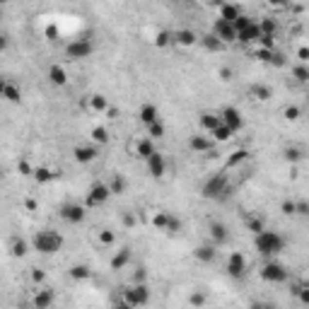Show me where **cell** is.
I'll return each instance as SVG.
<instances>
[{
  "label": "cell",
  "instance_id": "19",
  "mask_svg": "<svg viewBox=\"0 0 309 309\" xmlns=\"http://www.w3.org/2000/svg\"><path fill=\"white\" fill-rule=\"evenodd\" d=\"M54 292L51 290H39L36 295H34V300H32V305H34V309H49L51 305H54Z\"/></svg>",
  "mask_w": 309,
  "mask_h": 309
},
{
  "label": "cell",
  "instance_id": "12",
  "mask_svg": "<svg viewBox=\"0 0 309 309\" xmlns=\"http://www.w3.org/2000/svg\"><path fill=\"white\" fill-rule=\"evenodd\" d=\"M208 232H210V239H213V244H225V242L230 239V232H227V227H225L220 220H210V225H208Z\"/></svg>",
  "mask_w": 309,
  "mask_h": 309
},
{
  "label": "cell",
  "instance_id": "56",
  "mask_svg": "<svg viewBox=\"0 0 309 309\" xmlns=\"http://www.w3.org/2000/svg\"><path fill=\"white\" fill-rule=\"evenodd\" d=\"M44 280H46V273L41 268H34L32 271V283H44Z\"/></svg>",
  "mask_w": 309,
  "mask_h": 309
},
{
  "label": "cell",
  "instance_id": "11",
  "mask_svg": "<svg viewBox=\"0 0 309 309\" xmlns=\"http://www.w3.org/2000/svg\"><path fill=\"white\" fill-rule=\"evenodd\" d=\"M227 273L232 278H242L247 273V258H244V254H239V251L230 254V258H227Z\"/></svg>",
  "mask_w": 309,
  "mask_h": 309
},
{
  "label": "cell",
  "instance_id": "38",
  "mask_svg": "<svg viewBox=\"0 0 309 309\" xmlns=\"http://www.w3.org/2000/svg\"><path fill=\"white\" fill-rule=\"evenodd\" d=\"M109 191H111V193H116V196L126 191V179L121 177V174H114V177L109 179Z\"/></svg>",
  "mask_w": 309,
  "mask_h": 309
},
{
  "label": "cell",
  "instance_id": "45",
  "mask_svg": "<svg viewBox=\"0 0 309 309\" xmlns=\"http://www.w3.org/2000/svg\"><path fill=\"white\" fill-rule=\"evenodd\" d=\"M247 227L251 230V232H254V235H261V232L266 230V227H263V220H261V218H249V220H247Z\"/></svg>",
  "mask_w": 309,
  "mask_h": 309
},
{
  "label": "cell",
  "instance_id": "24",
  "mask_svg": "<svg viewBox=\"0 0 309 309\" xmlns=\"http://www.w3.org/2000/svg\"><path fill=\"white\" fill-rule=\"evenodd\" d=\"M249 94L254 97V99H258V102H266V99H271V94H273V90L268 87V85H251L249 87Z\"/></svg>",
  "mask_w": 309,
  "mask_h": 309
},
{
  "label": "cell",
  "instance_id": "6",
  "mask_svg": "<svg viewBox=\"0 0 309 309\" xmlns=\"http://www.w3.org/2000/svg\"><path fill=\"white\" fill-rule=\"evenodd\" d=\"M213 34L222 41V44H232V41H237L239 39V34H237V29H235V24H230V22H225V19H215V24H213Z\"/></svg>",
  "mask_w": 309,
  "mask_h": 309
},
{
  "label": "cell",
  "instance_id": "53",
  "mask_svg": "<svg viewBox=\"0 0 309 309\" xmlns=\"http://www.w3.org/2000/svg\"><path fill=\"white\" fill-rule=\"evenodd\" d=\"M256 61H261V63H271V56H273V51H266V49H258L256 54Z\"/></svg>",
  "mask_w": 309,
  "mask_h": 309
},
{
  "label": "cell",
  "instance_id": "64",
  "mask_svg": "<svg viewBox=\"0 0 309 309\" xmlns=\"http://www.w3.org/2000/svg\"><path fill=\"white\" fill-rule=\"evenodd\" d=\"M307 99H309V97H307Z\"/></svg>",
  "mask_w": 309,
  "mask_h": 309
},
{
  "label": "cell",
  "instance_id": "21",
  "mask_svg": "<svg viewBox=\"0 0 309 309\" xmlns=\"http://www.w3.org/2000/svg\"><path fill=\"white\" fill-rule=\"evenodd\" d=\"M193 256L200 261V263H213L215 261V244H200V247L193 251Z\"/></svg>",
  "mask_w": 309,
  "mask_h": 309
},
{
  "label": "cell",
  "instance_id": "50",
  "mask_svg": "<svg viewBox=\"0 0 309 309\" xmlns=\"http://www.w3.org/2000/svg\"><path fill=\"white\" fill-rule=\"evenodd\" d=\"M147 130H150V135H152V138H164V124H162V121L147 126Z\"/></svg>",
  "mask_w": 309,
  "mask_h": 309
},
{
  "label": "cell",
  "instance_id": "29",
  "mask_svg": "<svg viewBox=\"0 0 309 309\" xmlns=\"http://www.w3.org/2000/svg\"><path fill=\"white\" fill-rule=\"evenodd\" d=\"M200 44H203L208 51H220V49L225 46V44H222V41L213 34V32H210V34H205V36H200Z\"/></svg>",
  "mask_w": 309,
  "mask_h": 309
},
{
  "label": "cell",
  "instance_id": "25",
  "mask_svg": "<svg viewBox=\"0 0 309 309\" xmlns=\"http://www.w3.org/2000/svg\"><path fill=\"white\" fill-rule=\"evenodd\" d=\"M200 126H203L208 133H213L218 126H222V119H220L218 114H210V111H205V114H200Z\"/></svg>",
  "mask_w": 309,
  "mask_h": 309
},
{
  "label": "cell",
  "instance_id": "26",
  "mask_svg": "<svg viewBox=\"0 0 309 309\" xmlns=\"http://www.w3.org/2000/svg\"><path fill=\"white\" fill-rule=\"evenodd\" d=\"M2 97H5L7 102L17 104V102L22 99V92H19V87H17V85H12V82H5V85H2Z\"/></svg>",
  "mask_w": 309,
  "mask_h": 309
},
{
  "label": "cell",
  "instance_id": "63",
  "mask_svg": "<svg viewBox=\"0 0 309 309\" xmlns=\"http://www.w3.org/2000/svg\"><path fill=\"white\" fill-rule=\"evenodd\" d=\"M251 309H275V307H273V305H254Z\"/></svg>",
  "mask_w": 309,
  "mask_h": 309
},
{
  "label": "cell",
  "instance_id": "14",
  "mask_svg": "<svg viewBox=\"0 0 309 309\" xmlns=\"http://www.w3.org/2000/svg\"><path fill=\"white\" fill-rule=\"evenodd\" d=\"M147 172L152 174V177H164V172H167V162H164V157H162V152H155L150 160H147Z\"/></svg>",
  "mask_w": 309,
  "mask_h": 309
},
{
  "label": "cell",
  "instance_id": "31",
  "mask_svg": "<svg viewBox=\"0 0 309 309\" xmlns=\"http://www.w3.org/2000/svg\"><path fill=\"white\" fill-rule=\"evenodd\" d=\"M32 177H34V182H39V184H46V182H51V179L56 177V172H54V169H49V167H36Z\"/></svg>",
  "mask_w": 309,
  "mask_h": 309
},
{
  "label": "cell",
  "instance_id": "41",
  "mask_svg": "<svg viewBox=\"0 0 309 309\" xmlns=\"http://www.w3.org/2000/svg\"><path fill=\"white\" fill-rule=\"evenodd\" d=\"M205 300H208V295H205L203 290H193L191 297H188V302H191V307L193 309H200L203 305H205Z\"/></svg>",
  "mask_w": 309,
  "mask_h": 309
},
{
  "label": "cell",
  "instance_id": "51",
  "mask_svg": "<svg viewBox=\"0 0 309 309\" xmlns=\"http://www.w3.org/2000/svg\"><path fill=\"white\" fill-rule=\"evenodd\" d=\"M179 230H182V220H179V218H174V215H169V225H167V232L177 235Z\"/></svg>",
  "mask_w": 309,
  "mask_h": 309
},
{
  "label": "cell",
  "instance_id": "20",
  "mask_svg": "<svg viewBox=\"0 0 309 309\" xmlns=\"http://www.w3.org/2000/svg\"><path fill=\"white\" fill-rule=\"evenodd\" d=\"M200 36L193 32V29H179L174 32V44H182V46H193Z\"/></svg>",
  "mask_w": 309,
  "mask_h": 309
},
{
  "label": "cell",
  "instance_id": "57",
  "mask_svg": "<svg viewBox=\"0 0 309 309\" xmlns=\"http://www.w3.org/2000/svg\"><path fill=\"white\" fill-rule=\"evenodd\" d=\"M232 68H220V80H225V82H230L232 80Z\"/></svg>",
  "mask_w": 309,
  "mask_h": 309
},
{
  "label": "cell",
  "instance_id": "8",
  "mask_svg": "<svg viewBox=\"0 0 309 309\" xmlns=\"http://www.w3.org/2000/svg\"><path fill=\"white\" fill-rule=\"evenodd\" d=\"M109 196H111L109 184H92L90 186V193H87V205H90V208H97V205L107 203Z\"/></svg>",
  "mask_w": 309,
  "mask_h": 309
},
{
  "label": "cell",
  "instance_id": "62",
  "mask_svg": "<svg viewBox=\"0 0 309 309\" xmlns=\"http://www.w3.org/2000/svg\"><path fill=\"white\" fill-rule=\"evenodd\" d=\"M107 116H109L111 121H114V119H119V109H114V107H109V109H107Z\"/></svg>",
  "mask_w": 309,
  "mask_h": 309
},
{
  "label": "cell",
  "instance_id": "16",
  "mask_svg": "<svg viewBox=\"0 0 309 309\" xmlns=\"http://www.w3.org/2000/svg\"><path fill=\"white\" fill-rule=\"evenodd\" d=\"M138 116H140V121H143L145 126H152V124L160 121V111H157L155 104H143L140 111H138Z\"/></svg>",
  "mask_w": 309,
  "mask_h": 309
},
{
  "label": "cell",
  "instance_id": "44",
  "mask_svg": "<svg viewBox=\"0 0 309 309\" xmlns=\"http://www.w3.org/2000/svg\"><path fill=\"white\" fill-rule=\"evenodd\" d=\"M251 24H254V19H251L249 15H244V12H242V15H239V19L235 22V29H237V34H242V32H247Z\"/></svg>",
  "mask_w": 309,
  "mask_h": 309
},
{
  "label": "cell",
  "instance_id": "27",
  "mask_svg": "<svg viewBox=\"0 0 309 309\" xmlns=\"http://www.w3.org/2000/svg\"><path fill=\"white\" fill-rule=\"evenodd\" d=\"M249 160V150H244V147H239V150H235L230 157H227V167L232 169V167H239L242 162H247Z\"/></svg>",
  "mask_w": 309,
  "mask_h": 309
},
{
  "label": "cell",
  "instance_id": "60",
  "mask_svg": "<svg viewBox=\"0 0 309 309\" xmlns=\"http://www.w3.org/2000/svg\"><path fill=\"white\" fill-rule=\"evenodd\" d=\"M24 205H27V210H36V208H39V203H36L34 198H27V200H24Z\"/></svg>",
  "mask_w": 309,
  "mask_h": 309
},
{
  "label": "cell",
  "instance_id": "48",
  "mask_svg": "<svg viewBox=\"0 0 309 309\" xmlns=\"http://www.w3.org/2000/svg\"><path fill=\"white\" fill-rule=\"evenodd\" d=\"M285 54L283 51H273V56H271V65L273 68H285Z\"/></svg>",
  "mask_w": 309,
  "mask_h": 309
},
{
  "label": "cell",
  "instance_id": "15",
  "mask_svg": "<svg viewBox=\"0 0 309 309\" xmlns=\"http://www.w3.org/2000/svg\"><path fill=\"white\" fill-rule=\"evenodd\" d=\"M157 150H155V143L150 140V138H143V140H138L135 143V157H140V160H150L152 155H155Z\"/></svg>",
  "mask_w": 309,
  "mask_h": 309
},
{
  "label": "cell",
  "instance_id": "22",
  "mask_svg": "<svg viewBox=\"0 0 309 309\" xmlns=\"http://www.w3.org/2000/svg\"><path fill=\"white\" fill-rule=\"evenodd\" d=\"M49 80H51V85H65L68 82V73H65V68L58 65V63H54L51 68H49Z\"/></svg>",
  "mask_w": 309,
  "mask_h": 309
},
{
  "label": "cell",
  "instance_id": "4",
  "mask_svg": "<svg viewBox=\"0 0 309 309\" xmlns=\"http://www.w3.org/2000/svg\"><path fill=\"white\" fill-rule=\"evenodd\" d=\"M200 193H203V198H225V196L230 193V182H227V177H225V174H213V177L203 184Z\"/></svg>",
  "mask_w": 309,
  "mask_h": 309
},
{
  "label": "cell",
  "instance_id": "10",
  "mask_svg": "<svg viewBox=\"0 0 309 309\" xmlns=\"http://www.w3.org/2000/svg\"><path fill=\"white\" fill-rule=\"evenodd\" d=\"M220 119H222V124L227 126L232 133L242 130V126H244L242 111H239V109H235V107H225V109H222V114H220Z\"/></svg>",
  "mask_w": 309,
  "mask_h": 309
},
{
  "label": "cell",
  "instance_id": "30",
  "mask_svg": "<svg viewBox=\"0 0 309 309\" xmlns=\"http://www.w3.org/2000/svg\"><path fill=\"white\" fill-rule=\"evenodd\" d=\"M283 157H285V162H300V160L305 157V152H302V147H297V145H288V147L283 150Z\"/></svg>",
  "mask_w": 309,
  "mask_h": 309
},
{
  "label": "cell",
  "instance_id": "32",
  "mask_svg": "<svg viewBox=\"0 0 309 309\" xmlns=\"http://www.w3.org/2000/svg\"><path fill=\"white\" fill-rule=\"evenodd\" d=\"M128 261H130V249H121V251L111 258V268H114V271H121Z\"/></svg>",
  "mask_w": 309,
  "mask_h": 309
},
{
  "label": "cell",
  "instance_id": "9",
  "mask_svg": "<svg viewBox=\"0 0 309 309\" xmlns=\"http://www.w3.org/2000/svg\"><path fill=\"white\" fill-rule=\"evenodd\" d=\"M58 215H61L65 222H70V225H80L85 220V208L77 205V203H65V205H61Z\"/></svg>",
  "mask_w": 309,
  "mask_h": 309
},
{
  "label": "cell",
  "instance_id": "34",
  "mask_svg": "<svg viewBox=\"0 0 309 309\" xmlns=\"http://www.w3.org/2000/svg\"><path fill=\"white\" fill-rule=\"evenodd\" d=\"M90 109H92V111H107V109H109L107 97H104V94H92V97H90Z\"/></svg>",
  "mask_w": 309,
  "mask_h": 309
},
{
  "label": "cell",
  "instance_id": "43",
  "mask_svg": "<svg viewBox=\"0 0 309 309\" xmlns=\"http://www.w3.org/2000/svg\"><path fill=\"white\" fill-rule=\"evenodd\" d=\"M152 225H155L157 230H167V225H169V213H155V215H152Z\"/></svg>",
  "mask_w": 309,
  "mask_h": 309
},
{
  "label": "cell",
  "instance_id": "1",
  "mask_svg": "<svg viewBox=\"0 0 309 309\" xmlns=\"http://www.w3.org/2000/svg\"><path fill=\"white\" fill-rule=\"evenodd\" d=\"M254 247H256V251H258L261 256H275V254L283 251L285 239H283V235L275 232V230H263L261 235H256Z\"/></svg>",
  "mask_w": 309,
  "mask_h": 309
},
{
  "label": "cell",
  "instance_id": "58",
  "mask_svg": "<svg viewBox=\"0 0 309 309\" xmlns=\"http://www.w3.org/2000/svg\"><path fill=\"white\" fill-rule=\"evenodd\" d=\"M135 222H138V218H135L133 213H126V215H124V225H126V227H133Z\"/></svg>",
  "mask_w": 309,
  "mask_h": 309
},
{
  "label": "cell",
  "instance_id": "47",
  "mask_svg": "<svg viewBox=\"0 0 309 309\" xmlns=\"http://www.w3.org/2000/svg\"><path fill=\"white\" fill-rule=\"evenodd\" d=\"M280 210H283V215H297V203L295 200H283Z\"/></svg>",
  "mask_w": 309,
  "mask_h": 309
},
{
  "label": "cell",
  "instance_id": "54",
  "mask_svg": "<svg viewBox=\"0 0 309 309\" xmlns=\"http://www.w3.org/2000/svg\"><path fill=\"white\" fill-rule=\"evenodd\" d=\"M17 172H19V174H24V177L34 174V169H32V167H29V162H24V160H19V162H17Z\"/></svg>",
  "mask_w": 309,
  "mask_h": 309
},
{
  "label": "cell",
  "instance_id": "3",
  "mask_svg": "<svg viewBox=\"0 0 309 309\" xmlns=\"http://www.w3.org/2000/svg\"><path fill=\"white\" fill-rule=\"evenodd\" d=\"M121 300H126L133 309H138V307H143V305H147V302H150V290H147V285H145V283H133V285L124 288Z\"/></svg>",
  "mask_w": 309,
  "mask_h": 309
},
{
  "label": "cell",
  "instance_id": "37",
  "mask_svg": "<svg viewBox=\"0 0 309 309\" xmlns=\"http://www.w3.org/2000/svg\"><path fill=\"white\" fill-rule=\"evenodd\" d=\"M169 44H174V34H172V32H157V34H155V46H157V49H164V46H169Z\"/></svg>",
  "mask_w": 309,
  "mask_h": 309
},
{
  "label": "cell",
  "instance_id": "13",
  "mask_svg": "<svg viewBox=\"0 0 309 309\" xmlns=\"http://www.w3.org/2000/svg\"><path fill=\"white\" fill-rule=\"evenodd\" d=\"M73 155H75V160L80 164H90L92 160H97V147L94 145H77L73 150Z\"/></svg>",
  "mask_w": 309,
  "mask_h": 309
},
{
  "label": "cell",
  "instance_id": "33",
  "mask_svg": "<svg viewBox=\"0 0 309 309\" xmlns=\"http://www.w3.org/2000/svg\"><path fill=\"white\" fill-rule=\"evenodd\" d=\"M258 27H261V34H263V36H275V29H278L275 19L263 17V19H258Z\"/></svg>",
  "mask_w": 309,
  "mask_h": 309
},
{
  "label": "cell",
  "instance_id": "5",
  "mask_svg": "<svg viewBox=\"0 0 309 309\" xmlns=\"http://www.w3.org/2000/svg\"><path fill=\"white\" fill-rule=\"evenodd\" d=\"M92 51H94V46H92V41H87V39H75V41H70V44L65 46V56L73 58V61L87 58Z\"/></svg>",
  "mask_w": 309,
  "mask_h": 309
},
{
  "label": "cell",
  "instance_id": "17",
  "mask_svg": "<svg viewBox=\"0 0 309 309\" xmlns=\"http://www.w3.org/2000/svg\"><path fill=\"white\" fill-rule=\"evenodd\" d=\"M188 147L193 152H210L213 150V140L205 138V135H191L188 138Z\"/></svg>",
  "mask_w": 309,
  "mask_h": 309
},
{
  "label": "cell",
  "instance_id": "61",
  "mask_svg": "<svg viewBox=\"0 0 309 309\" xmlns=\"http://www.w3.org/2000/svg\"><path fill=\"white\" fill-rule=\"evenodd\" d=\"M111 309H133V307H130L126 300H119V302H114V307H111Z\"/></svg>",
  "mask_w": 309,
  "mask_h": 309
},
{
  "label": "cell",
  "instance_id": "35",
  "mask_svg": "<svg viewBox=\"0 0 309 309\" xmlns=\"http://www.w3.org/2000/svg\"><path fill=\"white\" fill-rule=\"evenodd\" d=\"M97 237H99V244H102V247H114V244H116V232L109 230V227H104Z\"/></svg>",
  "mask_w": 309,
  "mask_h": 309
},
{
  "label": "cell",
  "instance_id": "28",
  "mask_svg": "<svg viewBox=\"0 0 309 309\" xmlns=\"http://www.w3.org/2000/svg\"><path fill=\"white\" fill-rule=\"evenodd\" d=\"M92 275V271H90V266H85V263H75L73 268H70V278L73 280H87Z\"/></svg>",
  "mask_w": 309,
  "mask_h": 309
},
{
  "label": "cell",
  "instance_id": "18",
  "mask_svg": "<svg viewBox=\"0 0 309 309\" xmlns=\"http://www.w3.org/2000/svg\"><path fill=\"white\" fill-rule=\"evenodd\" d=\"M261 36H263V34H261V27H258V22H254L247 32H242V34H239V39H237V41H242V44H258V41H261Z\"/></svg>",
  "mask_w": 309,
  "mask_h": 309
},
{
  "label": "cell",
  "instance_id": "55",
  "mask_svg": "<svg viewBox=\"0 0 309 309\" xmlns=\"http://www.w3.org/2000/svg\"><path fill=\"white\" fill-rule=\"evenodd\" d=\"M297 61L309 65V46H300V49H297Z\"/></svg>",
  "mask_w": 309,
  "mask_h": 309
},
{
  "label": "cell",
  "instance_id": "36",
  "mask_svg": "<svg viewBox=\"0 0 309 309\" xmlns=\"http://www.w3.org/2000/svg\"><path fill=\"white\" fill-rule=\"evenodd\" d=\"M210 135H213V140H218V143H227V140H230V138H232L235 133H232V130H230L227 126L222 124V126H218V128H215V130H213Z\"/></svg>",
  "mask_w": 309,
  "mask_h": 309
},
{
  "label": "cell",
  "instance_id": "7",
  "mask_svg": "<svg viewBox=\"0 0 309 309\" xmlns=\"http://www.w3.org/2000/svg\"><path fill=\"white\" fill-rule=\"evenodd\" d=\"M261 278H263L266 283H285V280H288V271H285V266H280V263H275V261H268V263L261 268Z\"/></svg>",
  "mask_w": 309,
  "mask_h": 309
},
{
  "label": "cell",
  "instance_id": "39",
  "mask_svg": "<svg viewBox=\"0 0 309 309\" xmlns=\"http://www.w3.org/2000/svg\"><path fill=\"white\" fill-rule=\"evenodd\" d=\"M292 77H295L297 82H309V65L297 63V65L292 68Z\"/></svg>",
  "mask_w": 309,
  "mask_h": 309
},
{
  "label": "cell",
  "instance_id": "42",
  "mask_svg": "<svg viewBox=\"0 0 309 309\" xmlns=\"http://www.w3.org/2000/svg\"><path fill=\"white\" fill-rule=\"evenodd\" d=\"M283 116H285V121H297V119L302 116V109L295 107V104H290V107L283 109Z\"/></svg>",
  "mask_w": 309,
  "mask_h": 309
},
{
  "label": "cell",
  "instance_id": "52",
  "mask_svg": "<svg viewBox=\"0 0 309 309\" xmlns=\"http://www.w3.org/2000/svg\"><path fill=\"white\" fill-rule=\"evenodd\" d=\"M295 297H297L305 307H309V285H302V288H300V292H297Z\"/></svg>",
  "mask_w": 309,
  "mask_h": 309
},
{
  "label": "cell",
  "instance_id": "2",
  "mask_svg": "<svg viewBox=\"0 0 309 309\" xmlns=\"http://www.w3.org/2000/svg\"><path fill=\"white\" fill-rule=\"evenodd\" d=\"M32 244L39 254H56L63 247V235L54 232V230H41V232L34 235Z\"/></svg>",
  "mask_w": 309,
  "mask_h": 309
},
{
  "label": "cell",
  "instance_id": "59",
  "mask_svg": "<svg viewBox=\"0 0 309 309\" xmlns=\"http://www.w3.org/2000/svg\"><path fill=\"white\" fill-rule=\"evenodd\" d=\"M46 36H49V39H56V36H58V27H56V24L46 27Z\"/></svg>",
  "mask_w": 309,
  "mask_h": 309
},
{
  "label": "cell",
  "instance_id": "46",
  "mask_svg": "<svg viewBox=\"0 0 309 309\" xmlns=\"http://www.w3.org/2000/svg\"><path fill=\"white\" fill-rule=\"evenodd\" d=\"M12 256H27V242L24 239H15L12 242Z\"/></svg>",
  "mask_w": 309,
  "mask_h": 309
},
{
  "label": "cell",
  "instance_id": "49",
  "mask_svg": "<svg viewBox=\"0 0 309 309\" xmlns=\"http://www.w3.org/2000/svg\"><path fill=\"white\" fill-rule=\"evenodd\" d=\"M258 49H266V51H275V36H261V41H258Z\"/></svg>",
  "mask_w": 309,
  "mask_h": 309
},
{
  "label": "cell",
  "instance_id": "40",
  "mask_svg": "<svg viewBox=\"0 0 309 309\" xmlns=\"http://www.w3.org/2000/svg\"><path fill=\"white\" fill-rule=\"evenodd\" d=\"M92 140L97 143V145H104V143H109V130L107 128H102V126H97V128H92Z\"/></svg>",
  "mask_w": 309,
  "mask_h": 309
},
{
  "label": "cell",
  "instance_id": "23",
  "mask_svg": "<svg viewBox=\"0 0 309 309\" xmlns=\"http://www.w3.org/2000/svg\"><path fill=\"white\" fill-rule=\"evenodd\" d=\"M239 15H242V10L237 7V5H220V19H225V22H230V24H235L237 19H239Z\"/></svg>",
  "mask_w": 309,
  "mask_h": 309
}]
</instances>
